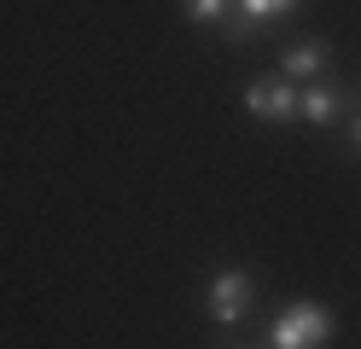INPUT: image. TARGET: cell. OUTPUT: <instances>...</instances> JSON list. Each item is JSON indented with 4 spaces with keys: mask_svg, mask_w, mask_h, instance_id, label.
<instances>
[{
    "mask_svg": "<svg viewBox=\"0 0 361 349\" xmlns=\"http://www.w3.org/2000/svg\"><path fill=\"white\" fill-rule=\"evenodd\" d=\"M326 338H332V309H321V302H291L274 320V332H268L274 349H314Z\"/></svg>",
    "mask_w": 361,
    "mask_h": 349,
    "instance_id": "1",
    "label": "cell"
},
{
    "mask_svg": "<svg viewBox=\"0 0 361 349\" xmlns=\"http://www.w3.org/2000/svg\"><path fill=\"white\" fill-rule=\"evenodd\" d=\"M245 309H251V274L245 268H228L210 279V320L216 326H239Z\"/></svg>",
    "mask_w": 361,
    "mask_h": 349,
    "instance_id": "2",
    "label": "cell"
},
{
    "mask_svg": "<svg viewBox=\"0 0 361 349\" xmlns=\"http://www.w3.org/2000/svg\"><path fill=\"white\" fill-rule=\"evenodd\" d=\"M245 105H251V116H262V123H291V116H298V87L286 76H262V82L245 87Z\"/></svg>",
    "mask_w": 361,
    "mask_h": 349,
    "instance_id": "3",
    "label": "cell"
},
{
    "mask_svg": "<svg viewBox=\"0 0 361 349\" xmlns=\"http://www.w3.org/2000/svg\"><path fill=\"white\" fill-rule=\"evenodd\" d=\"M326 64H332V47L326 41H303V47H291V53L280 59V76L286 82H303V76H321Z\"/></svg>",
    "mask_w": 361,
    "mask_h": 349,
    "instance_id": "4",
    "label": "cell"
},
{
    "mask_svg": "<svg viewBox=\"0 0 361 349\" xmlns=\"http://www.w3.org/2000/svg\"><path fill=\"white\" fill-rule=\"evenodd\" d=\"M338 111H344L338 87H309V93H298V116H303V123H314V128L338 123Z\"/></svg>",
    "mask_w": 361,
    "mask_h": 349,
    "instance_id": "5",
    "label": "cell"
},
{
    "mask_svg": "<svg viewBox=\"0 0 361 349\" xmlns=\"http://www.w3.org/2000/svg\"><path fill=\"white\" fill-rule=\"evenodd\" d=\"M298 0H239V12L245 18H280V12H291Z\"/></svg>",
    "mask_w": 361,
    "mask_h": 349,
    "instance_id": "6",
    "label": "cell"
},
{
    "mask_svg": "<svg viewBox=\"0 0 361 349\" xmlns=\"http://www.w3.org/2000/svg\"><path fill=\"white\" fill-rule=\"evenodd\" d=\"M187 18H198V23H216V18H228V0H187Z\"/></svg>",
    "mask_w": 361,
    "mask_h": 349,
    "instance_id": "7",
    "label": "cell"
},
{
    "mask_svg": "<svg viewBox=\"0 0 361 349\" xmlns=\"http://www.w3.org/2000/svg\"><path fill=\"white\" fill-rule=\"evenodd\" d=\"M350 146H361V116H355V123H350Z\"/></svg>",
    "mask_w": 361,
    "mask_h": 349,
    "instance_id": "8",
    "label": "cell"
}]
</instances>
